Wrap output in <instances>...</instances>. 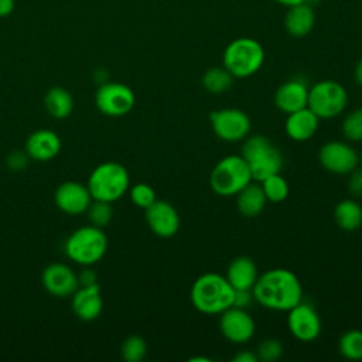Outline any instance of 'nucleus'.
<instances>
[{
	"instance_id": "12",
	"label": "nucleus",
	"mask_w": 362,
	"mask_h": 362,
	"mask_svg": "<svg viewBox=\"0 0 362 362\" xmlns=\"http://www.w3.org/2000/svg\"><path fill=\"white\" fill-rule=\"evenodd\" d=\"M219 331L229 342L242 345L253 338L256 324L246 308L232 305L219 314Z\"/></svg>"
},
{
	"instance_id": "35",
	"label": "nucleus",
	"mask_w": 362,
	"mask_h": 362,
	"mask_svg": "<svg viewBox=\"0 0 362 362\" xmlns=\"http://www.w3.org/2000/svg\"><path fill=\"white\" fill-rule=\"evenodd\" d=\"M28 156L27 153H23V151H13L11 154H8L7 157V165L10 170H14V171H18V170H23L25 165H27V161H28Z\"/></svg>"
},
{
	"instance_id": "21",
	"label": "nucleus",
	"mask_w": 362,
	"mask_h": 362,
	"mask_svg": "<svg viewBox=\"0 0 362 362\" xmlns=\"http://www.w3.org/2000/svg\"><path fill=\"white\" fill-rule=\"evenodd\" d=\"M225 277L235 290H252L259 277L257 266L253 259L238 256L228 264Z\"/></svg>"
},
{
	"instance_id": "38",
	"label": "nucleus",
	"mask_w": 362,
	"mask_h": 362,
	"mask_svg": "<svg viewBox=\"0 0 362 362\" xmlns=\"http://www.w3.org/2000/svg\"><path fill=\"white\" fill-rule=\"evenodd\" d=\"M233 362H257V355L256 352L250 351V349H243V351H239L233 358H232Z\"/></svg>"
},
{
	"instance_id": "32",
	"label": "nucleus",
	"mask_w": 362,
	"mask_h": 362,
	"mask_svg": "<svg viewBox=\"0 0 362 362\" xmlns=\"http://www.w3.org/2000/svg\"><path fill=\"white\" fill-rule=\"evenodd\" d=\"M257 359L262 362H274L283 355V345L276 338H264L256 348Z\"/></svg>"
},
{
	"instance_id": "18",
	"label": "nucleus",
	"mask_w": 362,
	"mask_h": 362,
	"mask_svg": "<svg viewBox=\"0 0 362 362\" xmlns=\"http://www.w3.org/2000/svg\"><path fill=\"white\" fill-rule=\"evenodd\" d=\"M72 310L82 321L96 320L103 310L100 286L98 283L90 286H79L72 294Z\"/></svg>"
},
{
	"instance_id": "33",
	"label": "nucleus",
	"mask_w": 362,
	"mask_h": 362,
	"mask_svg": "<svg viewBox=\"0 0 362 362\" xmlns=\"http://www.w3.org/2000/svg\"><path fill=\"white\" fill-rule=\"evenodd\" d=\"M130 199L132 202L139 206V208H143V209H147L156 199V191L151 185L146 184V182H139V184H134L132 188H130Z\"/></svg>"
},
{
	"instance_id": "23",
	"label": "nucleus",
	"mask_w": 362,
	"mask_h": 362,
	"mask_svg": "<svg viewBox=\"0 0 362 362\" xmlns=\"http://www.w3.org/2000/svg\"><path fill=\"white\" fill-rule=\"evenodd\" d=\"M235 197H236V208L239 214L245 218H256L263 212L267 204L264 192L257 181L249 182Z\"/></svg>"
},
{
	"instance_id": "13",
	"label": "nucleus",
	"mask_w": 362,
	"mask_h": 362,
	"mask_svg": "<svg viewBox=\"0 0 362 362\" xmlns=\"http://www.w3.org/2000/svg\"><path fill=\"white\" fill-rule=\"evenodd\" d=\"M287 327L300 342H313L321 334V318L310 303L301 300L287 311Z\"/></svg>"
},
{
	"instance_id": "4",
	"label": "nucleus",
	"mask_w": 362,
	"mask_h": 362,
	"mask_svg": "<svg viewBox=\"0 0 362 362\" xmlns=\"http://www.w3.org/2000/svg\"><path fill=\"white\" fill-rule=\"evenodd\" d=\"M252 181L249 165L240 154L222 157L209 174V187L219 197H233Z\"/></svg>"
},
{
	"instance_id": "11",
	"label": "nucleus",
	"mask_w": 362,
	"mask_h": 362,
	"mask_svg": "<svg viewBox=\"0 0 362 362\" xmlns=\"http://www.w3.org/2000/svg\"><path fill=\"white\" fill-rule=\"evenodd\" d=\"M318 161L328 173L348 175L359 167V151H356L349 143L331 140L320 147Z\"/></svg>"
},
{
	"instance_id": "30",
	"label": "nucleus",
	"mask_w": 362,
	"mask_h": 362,
	"mask_svg": "<svg viewBox=\"0 0 362 362\" xmlns=\"http://www.w3.org/2000/svg\"><path fill=\"white\" fill-rule=\"evenodd\" d=\"M86 214H88V218L92 225H95L98 228H103L112 221L113 208H112L110 202L92 199L90 205L86 209Z\"/></svg>"
},
{
	"instance_id": "25",
	"label": "nucleus",
	"mask_w": 362,
	"mask_h": 362,
	"mask_svg": "<svg viewBox=\"0 0 362 362\" xmlns=\"http://www.w3.org/2000/svg\"><path fill=\"white\" fill-rule=\"evenodd\" d=\"M47 112L55 119H65L72 113L74 99L72 95L61 86L51 88L44 99Z\"/></svg>"
},
{
	"instance_id": "29",
	"label": "nucleus",
	"mask_w": 362,
	"mask_h": 362,
	"mask_svg": "<svg viewBox=\"0 0 362 362\" xmlns=\"http://www.w3.org/2000/svg\"><path fill=\"white\" fill-rule=\"evenodd\" d=\"M341 132L349 141H362V107L351 110L344 117Z\"/></svg>"
},
{
	"instance_id": "17",
	"label": "nucleus",
	"mask_w": 362,
	"mask_h": 362,
	"mask_svg": "<svg viewBox=\"0 0 362 362\" xmlns=\"http://www.w3.org/2000/svg\"><path fill=\"white\" fill-rule=\"evenodd\" d=\"M308 89L303 79H288L276 89L273 102L280 112L288 115L307 107Z\"/></svg>"
},
{
	"instance_id": "40",
	"label": "nucleus",
	"mask_w": 362,
	"mask_h": 362,
	"mask_svg": "<svg viewBox=\"0 0 362 362\" xmlns=\"http://www.w3.org/2000/svg\"><path fill=\"white\" fill-rule=\"evenodd\" d=\"M354 79H355V82L359 85V86H362V58L356 62V65H355V69H354Z\"/></svg>"
},
{
	"instance_id": "14",
	"label": "nucleus",
	"mask_w": 362,
	"mask_h": 362,
	"mask_svg": "<svg viewBox=\"0 0 362 362\" xmlns=\"http://www.w3.org/2000/svg\"><path fill=\"white\" fill-rule=\"evenodd\" d=\"M146 221L150 230L158 238H173L181 226L178 211L168 201L156 199L146 209Z\"/></svg>"
},
{
	"instance_id": "15",
	"label": "nucleus",
	"mask_w": 362,
	"mask_h": 362,
	"mask_svg": "<svg viewBox=\"0 0 362 362\" xmlns=\"http://www.w3.org/2000/svg\"><path fill=\"white\" fill-rule=\"evenodd\" d=\"M44 288L55 297H69L79 287L78 274L65 263H51L41 274Z\"/></svg>"
},
{
	"instance_id": "31",
	"label": "nucleus",
	"mask_w": 362,
	"mask_h": 362,
	"mask_svg": "<svg viewBox=\"0 0 362 362\" xmlns=\"http://www.w3.org/2000/svg\"><path fill=\"white\" fill-rule=\"evenodd\" d=\"M147 354V344L140 335H130L122 345V356L127 362H140Z\"/></svg>"
},
{
	"instance_id": "27",
	"label": "nucleus",
	"mask_w": 362,
	"mask_h": 362,
	"mask_svg": "<svg viewBox=\"0 0 362 362\" xmlns=\"http://www.w3.org/2000/svg\"><path fill=\"white\" fill-rule=\"evenodd\" d=\"M257 182L260 184L267 202L279 204L288 197V191H290L288 182L280 173L272 174Z\"/></svg>"
},
{
	"instance_id": "7",
	"label": "nucleus",
	"mask_w": 362,
	"mask_h": 362,
	"mask_svg": "<svg viewBox=\"0 0 362 362\" xmlns=\"http://www.w3.org/2000/svg\"><path fill=\"white\" fill-rule=\"evenodd\" d=\"M107 250V238L102 228L95 225L82 226L74 230L65 242V255L81 266L98 263Z\"/></svg>"
},
{
	"instance_id": "39",
	"label": "nucleus",
	"mask_w": 362,
	"mask_h": 362,
	"mask_svg": "<svg viewBox=\"0 0 362 362\" xmlns=\"http://www.w3.org/2000/svg\"><path fill=\"white\" fill-rule=\"evenodd\" d=\"M14 10V0H0V17H7Z\"/></svg>"
},
{
	"instance_id": "24",
	"label": "nucleus",
	"mask_w": 362,
	"mask_h": 362,
	"mask_svg": "<svg viewBox=\"0 0 362 362\" xmlns=\"http://www.w3.org/2000/svg\"><path fill=\"white\" fill-rule=\"evenodd\" d=\"M334 221L342 230H356L362 225V206L352 198L341 199L334 208Z\"/></svg>"
},
{
	"instance_id": "8",
	"label": "nucleus",
	"mask_w": 362,
	"mask_h": 362,
	"mask_svg": "<svg viewBox=\"0 0 362 362\" xmlns=\"http://www.w3.org/2000/svg\"><path fill=\"white\" fill-rule=\"evenodd\" d=\"M348 105V92L342 83L334 79H322L308 89L307 106L320 119L339 116Z\"/></svg>"
},
{
	"instance_id": "37",
	"label": "nucleus",
	"mask_w": 362,
	"mask_h": 362,
	"mask_svg": "<svg viewBox=\"0 0 362 362\" xmlns=\"http://www.w3.org/2000/svg\"><path fill=\"white\" fill-rule=\"evenodd\" d=\"M78 281H79V286H90V284L98 283V277H96V274H95L93 270H90V269H83V270L78 274Z\"/></svg>"
},
{
	"instance_id": "42",
	"label": "nucleus",
	"mask_w": 362,
	"mask_h": 362,
	"mask_svg": "<svg viewBox=\"0 0 362 362\" xmlns=\"http://www.w3.org/2000/svg\"><path fill=\"white\" fill-rule=\"evenodd\" d=\"M197 361H202V362H211L209 358H202V356H197V358H191L189 362H197Z\"/></svg>"
},
{
	"instance_id": "26",
	"label": "nucleus",
	"mask_w": 362,
	"mask_h": 362,
	"mask_svg": "<svg viewBox=\"0 0 362 362\" xmlns=\"http://www.w3.org/2000/svg\"><path fill=\"white\" fill-rule=\"evenodd\" d=\"M233 79L235 78L225 66H214L205 71L202 76V86L212 95H221L230 89Z\"/></svg>"
},
{
	"instance_id": "20",
	"label": "nucleus",
	"mask_w": 362,
	"mask_h": 362,
	"mask_svg": "<svg viewBox=\"0 0 362 362\" xmlns=\"http://www.w3.org/2000/svg\"><path fill=\"white\" fill-rule=\"evenodd\" d=\"M320 120L321 119L307 106L287 115L284 120V132L287 137L294 141H307L318 130Z\"/></svg>"
},
{
	"instance_id": "34",
	"label": "nucleus",
	"mask_w": 362,
	"mask_h": 362,
	"mask_svg": "<svg viewBox=\"0 0 362 362\" xmlns=\"http://www.w3.org/2000/svg\"><path fill=\"white\" fill-rule=\"evenodd\" d=\"M348 178V189L354 197H362V167L351 171Z\"/></svg>"
},
{
	"instance_id": "41",
	"label": "nucleus",
	"mask_w": 362,
	"mask_h": 362,
	"mask_svg": "<svg viewBox=\"0 0 362 362\" xmlns=\"http://www.w3.org/2000/svg\"><path fill=\"white\" fill-rule=\"evenodd\" d=\"M273 1H276V3H279V4H281V6H284V7L288 8V7L301 4V3H307L308 0H273Z\"/></svg>"
},
{
	"instance_id": "36",
	"label": "nucleus",
	"mask_w": 362,
	"mask_h": 362,
	"mask_svg": "<svg viewBox=\"0 0 362 362\" xmlns=\"http://www.w3.org/2000/svg\"><path fill=\"white\" fill-rule=\"evenodd\" d=\"M253 293L252 290H235L233 294V307H239V308H246L252 304L253 301Z\"/></svg>"
},
{
	"instance_id": "2",
	"label": "nucleus",
	"mask_w": 362,
	"mask_h": 362,
	"mask_svg": "<svg viewBox=\"0 0 362 362\" xmlns=\"http://www.w3.org/2000/svg\"><path fill=\"white\" fill-rule=\"evenodd\" d=\"M235 288L225 276L208 272L195 279L191 286L189 298L194 308L202 314L219 315L233 304Z\"/></svg>"
},
{
	"instance_id": "9",
	"label": "nucleus",
	"mask_w": 362,
	"mask_h": 362,
	"mask_svg": "<svg viewBox=\"0 0 362 362\" xmlns=\"http://www.w3.org/2000/svg\"><path fill=\"white\" fill-rule=\"evenodd\" d=\"M209 122L215 136L226 143L243 141L252 129L247 113L238 107H223L211 112Z\"/></svg>"
},
{
	"instance_id": "1",
	"label": "nucleus",
	"mask_w": 362,
	"mask_h": 362,
	"mask_svg": "<svg viewBox=\"0 0 362 362\" xmlns=\"http://www.w3.org/2000/svg\"><path fill=\"white\" fill-rule=\"evenodd\" d=\"M252 293L257 304L273 311H288L303 300L300 279L291 270L283 267L259 274Z\"/></svg>"
},
{
	"instance_id": "43",
	"label": "nucleus",
	"mask_w": 362,
	"mask_h": 362,
	"mask_svg": "<svg viewBox=\"0 0 362 362\" xmlns=\"http://www.w3.org/2000/svg\"><path fill=\"white\" fill-rule=\"evenodd\" d=\"M359 165L362 167V147H361V150H359Z\"/></svg>"
},
{
	"instance_id": "16",
	"label": "nucleus",
	"mask_w": 362,
	"mask_h": 362,
	"mask_svg": "<svg viewBox=\"0 0 362 362\" xmlns=\"http://www.w3.org/2000/svg\"><path fill=\"white\" fill-rule=\"evenodd\" d=\"M92 199L93 198L88 187L76 181L62 182L54 194L55 205L68 215H79L86 212Z\"/></svg>"
},
{
	"instance_id": "19",
	"label": "nucleus",
	"mask_w": 362,
	"mask_h": 362,
	"mask_svg": "<svg viewBox=\"0 0 362 362\" xmlns=\"http://www.w3.org/2000/svg\"><path fill=\"white\" fill-rule=\"evenodd\" d=\"M61 150L59 136L49 129L33 132L25 141V153L35 161H49L58 156Z\"/></svg>"
},
{
	"instance_id": "22",
	"label": "nucleus",
	"mask_w": 362,
	"mask_h": 362,
	"mask_svg": "<svg viewBox=\"0 0 362 362\" xmlns=\"http://www.w3.org/2000/svg\"><path fill=\"white\" fill-rule=\"evenodd\" d=\"M315 23L314 8L308 3H301L293 7H288L284 17L286 31L296 38L305 37L311 33Z\"/></svg>"
},
{
	"instance_id": "6",
	"label": "nucleus",
	"mask_w": 362,
	"mask_h": 362,
	"mask_svg": "<svg viewBox=\"0 0 362 362\" xmlns=\"http://www.w3.org/2000/svg\"><path fill=\"white\" fill-rule=\"evenodd\" d=\"M222 62L233 78H249L262 68L264 49L257 40L240 37L226 45Z\"/></svg>"
},
{
	"instance_id": "3",
	"label": "nucleus",
	"mask_w": 362,
	"mask_h": 362,
	"mask_svg": "<svg viewBox=\"0 0 362 362\" xmlns=\"http://www.w3.org/2000/svg\"><path fill=\"white\" fill-rule=\"evenodd\" d=\"M240 156L249 165L255 181L280 173L283 168V156L280 150L263 134H252L243 140Z\"/></svg>"
},
{
	"instance_id": "5",
	"label": "nucleus",
	"mask_w": 362,
	"mask_h": 362,
	"mask_svg": "<svg viewBox=\"0 0 362 362\" xmlns=\"http://www.w3.org/2000/svg\"><path fill=\"white\" fill-rule=\"evenodd\" d=\"M130 185V175L124 165L106 161L93 168L88 178V189L93 199L115 202L122 198Z\"/></svg>"
},
{
	"instance_id": "28",
	"label": "nucleus",
	"mask_w": 362,
	"mask_h": 362,
	"mask_svg": "<svg viewBox=\"0 0 362 362\" xmlns=\"http://www.w3.org/2000/svg\"><path fill=\"white\" fill-rule=\"evenodd\" d=\"M341 356L349 361H362V329H348L338 341Z\"/></svg>"
},
{
	"instance_id": "10",
	"label": "nucleus",
	"mask_w": 362,
	"mask_h": 362,
	"mask_svg": "<svg viewBox=\"0 0 362 362\" xmlns=\"http://www.w3.org/2000/svg\"><path fill=\"white\" fill-rule=\"evenodd\" d=\"M95 103L100 113L110 117L127 115L136 103L134 92L120 82H103L95 95Z\"/></svg>"
}]
</instances>
